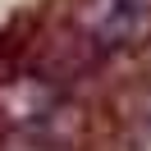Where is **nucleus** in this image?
Segmentation results:
<instances>
[{
    "mask_svg": "<svg viewBox=\"0 0 151 151\" xmlns=\"http://www.w3.org/2000/svg\"><path fill=\"white\" fill-rule=\"evenodd\" d=\"M151 37V0H87L73 19V50L83 64L110 60Z\"/></svg>",
    "mask_w": 151,
    "mask_h": 151,
    "instance_id": "obj_1",
    "label": "nucleus"
}]
</instances>
